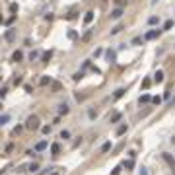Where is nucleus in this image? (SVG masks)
Instances as JSON below:
<instances>
[{
	"mask_svg": "<svg viewBox=\"0 0 175 175\" xmlns=\"http://www.w3.org/2000/svg\"><path fill=\"white\" fill-rule=\"evenodd\" d=\"M41 127V121H39V117L37 115H29L27 117V121H25V129H29V131H37Z\"/></svg>",
	"mask_w": 175,
	"mask_h": 175,
	"instance_id": "1",
	"label": "nucleus"
},
{
	"mask_svg": "<svg viewBox=\"0 0 175 175\" xmlns=\"http://www.w3.org/2000/svg\"><path fill=\"white\" fill-rule=\"evenodd\" d=\"M162 158H164V162H165V164H167L169 167H171V173L175 175V158L171 156V154H167V152H164V154H162Z\"/></svg>",
	"mask_w": 175,
	"mask_h": 175,
	"instance_id": "2",
	"label": "nucleus"
},
{
	"mask_svg": "<svg viewBox=\"0 0 175 175\" xmlns=\"http://www.w3.org/2000/svg\"><path fill=\"white\" fill-rule=\"evenodd\" d=\"M4 39H6L8 43H12V41L16 39V31H14V29H8V31L4 33Z\"/></svg>",
	"mask_w": 175,
	"mask_h": 175,
	"instance_id": "3",
	"label": "nucleus"
},
{
	"mask_svg": "<svg viewBox=\"0 0 175 175\" xmlns=\"http://www.w3.org/2000/svg\"><path fill=\"white\" fill-rule=\"evenodd\" d=\"M111 18L113 20H121L123 18V8H115V10L111 12Z\"/></svg>",
	"mask_w": 175,
	"mask_h": 175,
	"instance_id": "4",
	"label": "nucleus"
},
{
	"mask_svg": "<svg viewBox=\"0 0 175 175\" xmlns=\"http://www.w3.org/2000/svg\"><path fill=\"white\" fill-rule=\"evenodd\" d=\"M68 113H70V107L66 103H60L58 105V115H68Z\"/></svg>",
	"mask_w": 175,
	"mask_h": 175,
	"instance_id": "5",
	"label": "nucleus"
},
{
	"mask_svg": "<svg viewBox=\"0 0 175 175\" xmlns=\"http://www.w3.org/2000/svg\"><path fill=\"white\" fill-rule=\"evenodd\" d=\"M154 82H156V84H162V82H164V72H162V70H158V72L154 74Z\"/></svg>",
	"mask_w": 175,
	"mask_h": 175,
	"instance_id": "6",
	"label": "nucleus"
},
{
	"mask_svg": "<svg viewBox=\"0 0 175 175\" xmlns=\"http://www.w3.org/2000/svg\"><path fill=\"white\" fill-rule=\"evenodd\" d=\"M105 56H107V62H115V58H117V53H115V51H107V53H105Z\"/></svg>",
	"mask_w": 175,
	"mask_h": 175,
	"instance_id": "7",
	"label": "nucleus"
},
{
	"mask_svg": "<svg viewBox=\"0 0 175 175\" xmlns=\"http://www.w3.org/2000/svg\"><path fill=\"white\" fill-rule=\"evenodd\" d=\"M93 22V10L86 12V16H84V23H91Z\"/></svg>",
	"mask_w": 175,
	"mask_h": 175,
	"instance_id": "8",
	"label": "nucleus"
},
{
	"mask_svg": "<svg viewBox=\"0 0 175 175\" xmlns=\"http://www.w3.org/2000/svg\"><path fill=\"white\" fill-rule=\"evenodd\" d=\"M22 58H23V53H22V51H16V53L12 55V60H14V62H20Z\"/></svg>",
	"mask_w": 175,
	"mask_h": 175,
	"instance_id": "9",
	"label": "nucleus"
},
{
	"mask_svg": "<svg viewBox=\"0 0 175 175\" xmlns=\"http://www.w3.org/2000/svg\"><path fill=\"white\" fill-rule=\"evenodd\" d=\"M45 148H47V142H45V140H41V142L35 144V152H43Z\"/></svg>",
	"mask_w": 175,
	"mask_h": 175,
	"instance_id": "10",
	"label": "nucleus"
},
{
	"mask_svg": "<svg viewBox=\"0 0 175 175\" xmlns=\"http://www.w3.org/2000/svg\"><path fill=\"white\" fill-rule=\"evenodd\" d=\"M27 171H31V173H37V171H39V164H37V162L29 164V165H27Z\"/></svg>",
	"mask_w": 175,
	"mask_h": 175,
	"instance_id": "11",
	"label": "nucleus"
},
{
	"mask_svg": "<svg viewBox=\"0 0 175 175\" xmlns=\"http://www.w3.org/2000/svg\"><path fill=\"white\" fill-rule=\"evenodd\" d=\"M158 35H160V29H152V31L146 33V39H156Z\"/></svg>",
	"mask_w": 175,
	"mask_h": 175,
	"instance_id": "12",
	"label": "nucleus"
},
{
	"mask_svg": "<svg viewBox=\"0 0 175 175\" xmlns=\"http://www.w3.org/2000/svg\"><path fill=\"white\" fill-rule=\"evenodd\" d=\"M123 29H125V27H123V23H117V25L111 29V35H117V33H121Z\"/></svg>",
	"mask_w": 175,
	"mask_h": 175,
	"instance_id": "13",
	"label": "nucleus"
},
{
	"mask_svg": "<svg viewBox=\"0 0 175 175\" xmlns=\"http://www.w3.org/2000/svg\"><path fill=\"white\" fill-rule=\"evenodd\" d=\"M58 152H60V144H58V142H55L53 146H51V154H53V156H56Z\"/></svg>",
	"mask_w": 175,
	"mask_h": 175,
	"instance_id": "14",
	"label": "nucleus"
},
{
	"mask_svg": "<svg viewBox=\"0 0 175 175\" xmlns=\"http://www.w3.org/2000/svg\"><path fill=\"white\" fill-rule=\"evenodd\" d=\"M127 131H129V127H127V125H121L119 129H117V136H123Z\"/></svg>",
	"mask_w": 175,
	"mask_h": 175,
	"instance_id": "15",
	"label": "nucleus"
},
{
	"mask_svg": "<svg viewBox=\"0 0 175 175\" xmlns=\"http://www.w3.org/2000/svg\"><path fill=\"white\" fill-rule=\"evenodd\" d=\"M123 167H127V171H131L132 167H134V162H132V160H131V162H125V164H123Z\"/></svg>",
	"mask_w": 175,
	"mask_h": 175,
	"instance_id": "16",
	"label": "nucleus"
},
{
	"mask_svg": "<svg viewBox=\"0 0 175 175\" xmlns=\"http://www.w3.org/2000/svg\"><path fill=\"white\" fill-rule=\"evenodd\" d=\"M123 93H125V89H117V91L113 93V99H119V97H123Z\"/></svg>",
	"mask_w": 175,
	"mask_h": 175,
	"instance_id": "17",
	"label": "nucleus"
},
{
	"mask_svg": "<svg viewBox=\"0 0 175 175\" xmlns=\"http://www.w3.org/2000/svg\"><path fill=\"white\" fill-rule=\"evenodd\" d=\"M150 95H148V93H144V95H140V103H148V101H150Z\"/></svg>",
	"mask_w": 175,
	"mask_h": 175,
	"instance_id": "18",
	"label": "nucleus"
},
{
	"mask_svg": "<svg viewBox=\"0 0 175 175\" xmlns=\"http://www.w3.org/2000/svg\"><path fill=\"white\" fill-rule=\"evenodd\" d=\"M41 86H47V84H51V78H47V76H43L41 78V82H39Z\"/></svg>",
	"mask_w": 175,
	"mask_h": 175,
	"instance_id": "19",
	"label": "nucleus"
},
{
	"mask_svg": "<svg viewBox=\"0 0 175 175\" xmlns=\"http://www.w3.org/2000/svg\"><path fill=\"white\" fill-rule=\"evenodd\" d=\"M109 150H111V142H105L101 146V152H109Z\"/></svg>",
	"mask_w": 175,
	"mask_h": 175,
	"instance_id": "20",
	"label": "nucleus"
},
{
	"mask_svg": "<svg viewBox=\"0 0 175 175\" xmlns=\"http://www.w3.org/2000/svg\"><path fill=\"white\" fill-rule=\"evenodd\" d=\"M171 27H173V20H167L164 23V29H171Z\"/></svg>",
	"mask_w": 175,
	"mask_h": 175,
	"instance_id": "21",
	"label": "nucleus"
},
{
	"mask_svg": "<svg viewBox=\"0 0 175 175\" xmlns=\"http://www.w3.org/2000/svg\"><path fill=\"white\" fill-rule=\"evenodd\" d=\"M51 56H53L51 51H49V53H45V55H43V62H49V58H51Z\"/></svg>",
	"mask_w": 175,
	"mask_h": 175,
	"instance_id": "22",
	"label": "nucleus"
},
{
	"mask_svg": "<svg viewBox=\"0 0 175 175\" xmlns=\"http://www.w3.org/2000/svg\"><path fill=\"white\" fill-rule=\"evenodd\" d=\"M60 138H64V140H66V138H70V131H62V132H60Z\"/></svg>",
	"mask_w": 175,
	"mask_h": 175,
	"instance_id": "23",
	"label": "nucleus"
},
{
	"mask_svg": "<svg viewBox=\"0 0 175 175\" xmlns=\"http://www.w3.org/2000/svg\"><path fill=\"white\" fill-rule=\"evenodd\" d=\"M140 43H142V37H134V39H132V45H136V47H138Z\"/></svg>",
	"mask_w": 175,
	"mask_h": 175,
	"instance_id": "24",
	"label": "nucleus"
},
{
	"mask_svg": "<svg viewBox=\"0 0 175 175\" xmlns=\"http://www.w3.org/2000/svg\"><path fill=\"white\" fill-rule=\"evenodd\" d=\"M8 121H10V115H2V119H0V123H2V125H6Z\"/></svg>",
	"mask_w": 175,
	"mask_h": 175,
	"instance_id": "25",
	"label": "nucleus"
},
{
	"mask_svg": "<svg viewBox=\"0 0 175 175\" xmlns=\"http://www.w3.org/2000/svg\"><path fill=\"white\" fill-rule=\"evenodd\" d=\"M119 119H121V113H115V115L111 117V123H117Z\"/></svg>",
	"mask_w": 175,
	"mask_h": 175,
	"instance_id": "26",
	"label": "nucleus"
},
{
	"mask_svg": "<svg viewBox=\"0 0 175 175\" xmlns=\"http://www.w3.org/2000/svg\"><path fill=\"white\" fill-rule=\"evenodd\" d=\"M41 131H43V134H51V127H49V125H45Z\"/></svg>",
	"mask_w": 175,
	"mask_h": 175,
	"instance_id": "27",
	"label": "nucleus"
},
{
	"mask_svg": "<svg viewBox=\"0 0 175 175\" xmlns=\"http://www.w3.org/2000/svg\"><path fill=\"white\" fill-rule=\"evenodd\" d=\"M82 78H84V72H76V74H74V80H82Z\"/></svg>",
	"mask_w": 175,
	"mask_h": 175,
	"instance_id": "28",
	"label": "nucleus"
},
{
	"mask_svg": "<svg viewBox=\"0 0 175 175\" xmlns=\"http://www.w3.org/2000/svg\"><path fill=\"white\" fill-rule=\"evenodd\" d=\"M88 115H89V119H93L97 113H95V109H89V111H88Z\"/></svg>",
	"mask_w": 175,
	"mask_h": 175,
	"instance_id": "29",
	"label": "nucleus"
},
{
	"mask_svg": "<svg viewBox=\"0 0 175 175\" xmlns=\"http://www.w3.org/2000/svg\"><path fill=\"white\" fill-rule=\"evenodd\" d=\"M16 10H18V4H16V2H12V4H10V12H16Z\"/></svg>",
	"mask_w": 175,
	"mask_h": 175,
	"instance_id": "30",
	"label": "nucleus"
},
{
	"mask_svg": "<svg viewBox=\"0 0 175 175\" xmlns=\"http://www.w3.org/2000/svg\"><path fill=\"white\" fill-rule=\"evenodd\" d=\"M142 88H144V89H148V88H150V80H144V82H142Z\"/></svg>",
	"mask_w": 175,
	"mask_h": 175,
	"instance_id": "31",
	"label": "nucleus"
},
{
	"mask_svg": "<svg viewBox=\"0 0 175 175\" xmlns=\"http://www.w3.org/2000/svg\"><path fill=\"white\" fill-rule=\"evenodd\" d=\"M148 23H152V25H154V23H158V18H156V16H152V18L148 20Z\"/></svg>",
	"mask_w": 175,
	"mask_h": 175,
	"instance_id": "32",
	"label": "nucleus"
},
{
	"mask_svg": "<svg viewBox=\"0 0 175 175\" xmlns=\"http://www.w3.org/2000/svg\"><path fill=\"white\" fill-rule=\"evenodd\" d=\"M37 56H39V53H37V51H31V55H29V58L33 60V58H37Z\"/></svg>",
	"mask_w": 175,
	"mask_h": 175,
	"instance_id": "33",
	"label": "nucleus"
},
{
	"mask_svg": "<svg viewBox=\"0 0 175 175\" xmlns=\"http://www.w3.org/2000/svg\"><path fill=\"white\" fill-rule=\"evenodd\" d=\"M115 2H117V4H119V8H123V6H125V4H127V0H115Z\"/></svg>",
	"mask_w": 175,
	"mask_h": 175,
	"instance_id": "34",
	"label": "nucleus"
},
{
	"mask_svg": "<svg viewBox=\"0 0 175 175\" xmlns=\"http://www.w3.org/2000/svg\"><path fill=\"white\" fill-rule=\"evenodd\" d=\"M12 150H14V144H8V146H6V154H10Z\"/></svg>",
	"mask_w": 175,
	"mask_h": 175,
	"instance_id": "35",
	"label": "nucleus"
},
{
	"mask_svg": "<svg viewBox=\"0 0 175 175\" xmlns=\"http://www.w3.org/2000/svg\"><path fill=\"white\" fill-rule=\"evenodd\" d=\"M89 37H91V31H86V33H84V41H88Z\"/></svg>",
	"mask_w": 175,
	"mask_h": 175,
	"instance_id": "36",
	"label": "nucleus"
},
{
	"mask_svg": "<svg viewBox=\"0 0 175 175\" xmlns=\"http://www.w3.org/2000/svg\"><path fill=\"white\" fill-rule=\"evenodd\" d=\"M140 175H150V173H148V169H146V167H140Z\"/></svg>",
	"mask_w": 175,
	"mask_h": 175,
	"instance_id": "37",
	"label": "nucleus"
},
{
	"mask_svg": "<svg viewBox=\"0 0 175 175\" xmlns=\"http://www.w3.org/2000/svg\"><path fill=\"white\" fill-rule=\"evenodd\" d=\"M49 175H58V171H51V173H49Z\"/></svg>",
	"mask_w": 175,
	"mask_h": 175,
	"instance_id": "38",
	"label": "nucleus"
},
{
	"mask_svg": "<svg viewBox=\"0 0 175 175\" xmlns=\"http://www.w3.org/2000/svg\"><path fill=\"white\" fill-rule=\"evenodd\" d=\"M156 2H158V0H152V4H156Z\"/></svg>",
	"mask_w": 175,
	"mask_h": 175,
	"instance_id": "39",
	"label": "nucleus"
}]
</instances>
